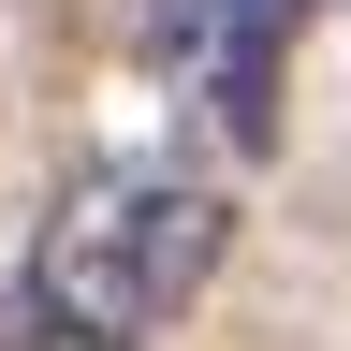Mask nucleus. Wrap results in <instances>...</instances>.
<instances>
[{"instance_id":"nucleus-3","label":"nucleus","mask_w":351,"mask_h":351,"mask_svg":"<svg viewBox=\"0 0 351 351\" xmlns=\"http://www.w3.org/2000/svg\"><path fill=\"white\" fill-rule=\"evenodd\" d=\"M337 15H351V0H337Z\"/></svg>"},{"instance_id":"nucleus-2","label":"nucleus","mask_w":351,"mask_h":351,"mask_svg":"<svg viewBox=\"0 0 351 351\" xmlns=\"http://www.w3.org/2000/svg\"><path fill=\"white\" fill-rule=\"evenodd\" d=\"M15 351H73V337H29V322H15Z\"/></svg>"},{"instance_id":"nucleus-1","label":"nucleus","mask_w":351,"mask_h":351,"mask_svg":"<svg viewBox=\"0 0 351 351\" xmlns=\"http://www.w3.org/2000/svg\"><path fill=\"white\" fill-rule=\"evenodd\" d=\"M219 249H234V191H205V176H73L59 219L29 234L15 322L73 351H147L161 322L205 307Z\"/></svg>"}]
</instances>
